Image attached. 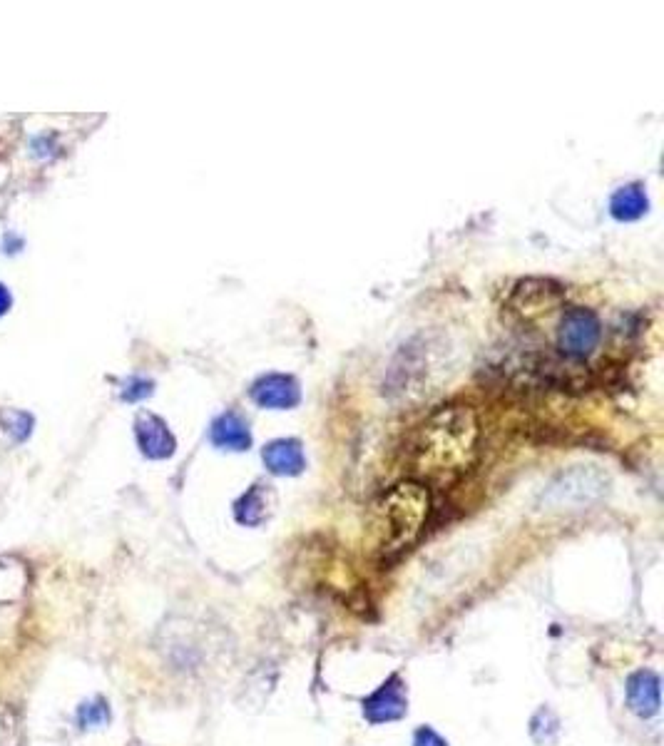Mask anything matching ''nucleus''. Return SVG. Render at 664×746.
Here are the masks:
<instances>
[{
  "label": "nucleus",
  "mask_w": 664,
  "mask_h": 746,
  "mask_svg": "<svg viewBox=\"0 0 664 746\" xmlns=\"http://www.w3.org/2000/svg\"><path fill=\"white\" fill-rule=\"evenodd\" d=\"M364 717L371 724H388L398 722V719L406 717L408 712V694H406V682L401 679V674L393 672L386 682L381 684L376 692H371L364 699Z\"/></svg>",
  "instance_id": "6"
},
{
  "label": "nucleus",
  "mask_w": 664,
  "mask_h": 746,
  "mask_svg": "<svg viewBox=\"0 0 664 746\" xmlns=\"http://www.w3.org/2000/svg\"><path fill=\"white\" fill-rule=\"evenodd\" d=\"M262 461L274 475H299L306 468L301 443L294 438H279L262 451Z\"/></svg>",
  "instance_id": "11"
},
{
  "label": "nucleus",
  "mask_w": 664,
  "mask_h": 746,
  "mask_svg": "<svg viewBox=\"0 0 664 746\" xmlns=\"http://www.w3.org/2000/svg\"><path fill=\"white\" fill-rule=\"evenodd\" d=\"M560 299H563V291L558 284L545 279H528L515 286L513 296H510V309L523 316H535L548 311Z\"/></svg>",
  "instance_id": "8"
},
{
  "label": "nucleus",
  "mask_w": 664,
  "mask_h": 746,
  "mask_svg": "<svg viewBox=\"0 0 664 746\" xmlns=\"http://www.w3.org/2000/svg\"><path fill=\"white\" fill-rule=\"evenodd\" d=\"M530 737L535 744L550 746L560 739V719L550 707H540L530 719Z\"/></svg>",
  "instance_id": "15"
},
{
  "label": "nucleus",
  "mask_w": 664,
  "mask_h": 746,
  "mask_svg": "<svg viewBox=\"0 0 664 746\" xmlns=\"http://www.w3.org/2000/svg\"><path fill=\"white\" fill-rule=\"evenodd\" d=\"M252 398L257 406L272 408V411H286V408H294L299 403L301 391L299 383L291 376L284 373H269L262 376L252 386Z\"/></svg>",
  "instance_id": "9"
},
{
  "label": "nucleus",
  "mask_w": 664,
  "mask_h": 746,
  "mask_svg": "<svg viewBox=\"0 0 664 746\" xmlns=\"http://www.w3.org/2000/svg\"><path fill=\"white\" fill-rule=\"evenodd\" d=\"M135 438L142 456L150 458V461H165L177 448V441L170 428H167V423L155 413H140L137 416Z\"/></svg>",
  "instance_id": "7"
},
{
  "label": "nucleus",
  "mask_w": 664,
  "mask_h": 746,
  "mask_svg": "<svg viewBox=\"0 0 664 746\" xmlns=\"http://www.w3.org/2000/svg\"><path fill=\"white\" fill-rule=\"evenodd\" d=\"M413 746H448L446 739L431 727H418L413 734Z\"/></svg>",
  "instance_id": "20"
},
{
  "label": "nucleus",
  "mask_w": 664,
  "mask_h": 746,
  "mask_svg": "<svg viewBox=\"0 0 664 746\" xmlns=\"http://www.w3.org/2000/svg\"><path fill=\"white\" fill-rule=\"evenodd\" d=\"M0 426L13 436L15 443H23L33 431V416L23 411H0Z\"/></svg>",
  "instance_id": "18"
},
{
  "label": "nucleus",
  "mask_w": 664,
  "mask_h": 746,
  "mask_svg": "<svg viewBox=\"0 0 664 746\" xmlns=\"http://www.w3.org/2000/svg\"><path fill=\"white\" fill-rule=\"evenodd\" d=\"M274 508V493L267 488V485H254L249 488L242 498L237 500L234 505V515L242 525L247 528H254V525H262L264 520L272 515Z\"/></svg>",
  "instance_id": "13"
},
{
  "label": "nucleus",
  "mask_w": 664,
  "mask_h": 746,
  "mask_svg": "<svg viewBox=\"0 0 664 746\" xmlns=\"http://www.w3.org/2000/svg\"><path fill=\"white\" fill-rule=\"evenodd\" d=\"M431 513V493L423 483L401 480L374 505V533L381 553L391 555L408 548L421 535Z\"/></svg>",
  "instance_id": "2"
},
{
  "label": "nucleus",
  "mask_w": 664,
  "mask_h": 746,
  "mask_svg": "<svg viewBox=\"0 0 664 746\" xmlns=\"http://www.w3.org/2000/svg\"><path fill=\"white\" fill-rule=\"evenodd\" d=\"M110 719H112V712L105 697L88 699V702L80 704L78 712H75V724H78V729H83V732H88V729L107 727Z\"/></svg>",
  "instance_id": "16"
},
{
  "label": "nucleus",
  "mask_w": 664,
  "mask_h": 746,
  "mask_svg": "<svg viewBox=\"0 0 664 746\" xmlns=\"http://www.w3.org/2000/svg\"><path fill=\"white\" fill-rule=\"evenodd\" d=\"M428 354H431V349H428L426 341L421 339L403 346L396 354V359H393V364L388 366L386 381H383V393L391 398H408L411 393L421 391L423 381L428 378V366H431Z\"/></svg>",
  "instance_id": "4"
},
{
  "label": "nucleus",
  "mask_w": 664,
  "mask_h": 746,
  "mask_svg": "<svg viewBox=\"0 0 664 746\" xmlns=\"http://www.w3.org/2000/svg\"><path fill=\"white\" fill-rule=\"evenodd\" d=\"M0 746H23V719L10 704H0Z\"/></svg>",
  "instance_id": "17"
},
{
  "label": "nucleus",
  "mask_w": 664,
  "mask_h": 746,
  "mask_svg": "<svg viewBox=\"0 0 664 746\" xmlns=\"http://www.w3.org/2000/svg\"><path fill=\"white\" fill-rule=\"evenodd\" d=\"M610 488V478L595 466H575L560 473L553 483L545 488L540 503L548 510L565 508H587L605 498Z\"/></svg>",
  "instance_id": "3"
},
{
  "label": "nucleus",
  "mask_w": 664,
  "mask_h": 746,
  "mask_svg": "<svg viewBox=\"0 0 664 746\" xmlns=\"http://www.w3.org/2000/svg\"><path fill=\"white\" fill-rule=\"evenodd\" d=\"M627 707L642 719L660 714V674L652 669H640L627 679Z\"/></svg>",
  "instance_id": "10"
},
{
  "label": "nucleus",
  "mask_w": 664,
  "mask_h": 746,
  "mask_svg": "<svg viewBox=\"0 0 664 746\" xmlns=\"http://www.w3.org/2000/svg\"><path fill=\"white\" fill-rule=\"evenodd\" d=\"M150 393H152V383L145 381V378H130V381L122 386V398L130 403L142 401V398H147Z\"/></svg>",
  "instance_id": "19"
},
{
  "label": "nucleus",
  "mask_w": 664,
  "mask_h": 746,
  "mask_svg": "<svg viewBox=\"0 0 664 746\" xmlns=\"http://www.w3.org/2000/svg\"><path fill=\"white\" fill-rule=\"evenodd\" d=\"M478 438L480 423L471 406L448 403L436 408L413 436V466L431 478L463 473L473 463Z\"/></svg>",
  "instance_id": "1"
},
{
  "label": "nucleus",
  "mask_w": 664,
  "mask_h": 746,
  "mask_svg": "<svg viewBox=\"0 0 664 746\" xmlns=\"http://www.w3.org/2000/svg\"><path fill=\"white\" fill-rule=\"evenodd\" d=\"M212 443L219 451L242 453L252 446V433H249L247 421L237 413H224L212 423Z\"/></svg>",
  "instance_id": "12"
},
{
  "label": "nucleus",
  "mask_w": 664,
  "mask_h": 746,
  "mask_svg": "<svg viewBox=\"0 0 664 746\" xmlns=\"http://www.w3.org/2000/svg\"><path fill=\"white\" fill-rule=\"evenodd\" d=\"M3 249H5V254L20 252V249H23V239H20L18 234L8 232V234H5V239H3Z\"/></svg>",
  "instance_id": "21"
},
{
  "label": "nucleus",
  "mask_w": 664,
  "mask_h": 746,
  "mask_svg": "<svg viewBox=\"0 0 664 746\" xmlns=\"http://www.w3.org/2000/svg\"><path fill=\"white\" fill-rule=\"evenodd\" d=\"M647 207H650V202H647L645 189L640 185H627L617 189L610 202V212L617 222H635V219H640L647 212Z\"/></svg>",
  "instance_id": "14"
},
{
  "label": "nucleus",
  "mask_w": 664,
  "mask_h": 746,
  "mask_svg": "<svg viewBox=\"0 0 664 746\" xmlns=\"http://www.w3.org/2000/svg\"><path fill=\"white\" fill-rule=\"evenodd\" d=\"M10 304H13V296H10L8 286H5V284H0V316H5V314H8Z\"/></svg>",
  "instance_id": "22"
},
{
  "label": "nucleus",
  "mask_w": 664,
  "mask_h": 746,
  "mask_svg": "<svg viewBox=\"0 0 664 746\" xmlns=\"http://www.w3.org/2000/svg\"><path fill=\"white\" fill-rule=\"evenodd\" d=\"M600 336V319L595 311L585 309V306H572L558 324V346L568 359H587L600 344Z\"/></svg>",
  "instance_id": "5"
}]
</instances>
